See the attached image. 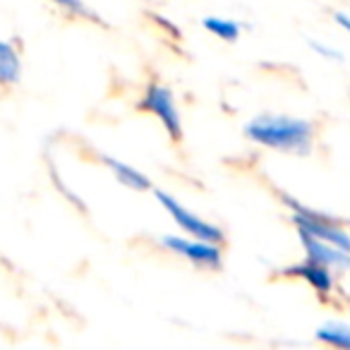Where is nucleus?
Here are the masks:
<instances>
[{"label":"nucleus","mask_w":350,"mask_h":350,"mask_svg":"<svg viewBox=\"0 0 350 350\" xmlns=\"http://www.w3.org/2000/svg\"><path fill=\"white\" fill-rule=\"evenodd\" d=\"M101 163L106 165L108 170H111L113 178H116L120 185L130 187V190H135V192L154 190V187H151L149 178H146V175L142 173L139 168H135L132 163H125V161L116 159V156H108V154H101Z\"/></svg>","instance_id":"6e6552de"},{"label":"nucleus","mask_w":350,"mask_h":350,"mask_svg":"<svg viewBox=\"0 0 350 350\" xmlns=\"http://www.w3.org/2000/svg\"><path fill=\"white\" fill-rule=\"evenodd\" d=\"M154 197L161 204V209L170 216V221H173L185 235L200 238V240H209V243H219V245L226 240V233L219 228V226L202 219V216H197L195 211H190L185 204H180L173 195H168V192H163V190H154Z\"/></svg>","instance_id":"39448f33"},{"label":"nucleus","mask_w":350,"mask_h":350,"mask_svg":"<svg viewBox=\"0 0 350 350\" xmlns=\"http://www.w3.org/2000/svg\"><path fill=\"white\" fill-rule=\"evenodd\" d=\"M281 200H283V204L288 206V211H291V219H293V224H295L297 233L326 240V243H334L350 252V233L334 219V216L324 214V211H319V209H312V206L293 200L291 195H281Z\"/></svg>","instance_id":"f03ea898"},{"label":"nucleus","mask_w":350,"mask_h":350,"mask_svg":"<svg viewBox=\"0 0 350 350\" xmlns=\"http://www.w3.org/2000/svg\"><path fill=\"white\" fill-rule=\"evenodd\" d=\"M283 276L305 281L321 300H329V297L336 293V271L319 262H312V259H302V262L283 269Z\"/></svg>","instance_id":"423d86ee"},{"label":"nucleus","mask_w":350,"mask_h":350,"mask_svg":"<svg viewBox=\"0 0 350 350\" xmlns=\"http://www.w3.org/2000/svg\"><path fill=\"white\" fill-rule=\"evenodd\" d=\"M310 49L314 51V53H319L321 58H329V60H340L343 55H340V51L331 49V46L321 44V41H310Z\"/></svg>","instance_id":"ddd939ff"},{"label":"nucleus","mask_w":350,"mask_h":350,"mask_svg":"<svg viewBox=\"0 0 350 350\" xmlns=\"http://www.w3.org/2000/svg\"><path fill=\"white\" fill-rule=\"evenodd\" d=\"M336 25L350 34V15H345V12H336Z\"/></svg>","instance_id":"4468645a"},{"label":"nucleus","mask_w":350,"mask_h":350,"mask_svg":"<svg viewBox=\"0 0 350 350\" xmlns=\"http://www.w3.org/2000/svg\"><path fill=\"white\" fill-rule=\"evenodd\" d=\"M245 137L264 149L305 156L314 144V125L305 118L264 113L245 125Z\"/></svg>","instance_id":"f257e3e1"},{"label":"nucleus","mask_w":350,"mask_h":350,"mask_svg":"<svg viewBox=\"0 0 350 350\" xmlns=\"http://www.w3.org/2000/svg\"><path fill=\"white\" fill-rule=\"evenodd\" d=\"M314 336L319 343L329 345V348L350 350V324L345 321H326L314 331Z\"/></svg>","instance_id":"9d476101"},{"label":"nucleus","mask_w":350,"mask_h":350,"mask_svg":"<svg viewBox=\"0 0 350 350\" xmlns=\"http://www.w3.org/2000/svg\"><path fill=\"white\" fill-rule=\"evenodd\" d=\"M161 247L168 250L175 257L185 259L192 267L204 269V271H219L224 267V250L219 243H209V240L190 238V235H161L159 238Z\"/></svg>","instance_id":"20e7f679"},{"label":"nucleus","mask_w":350,"mask_h":350,"mask_svg":"<svg viewBox=\"0 0 350 350\" xmlns=\"http://www.w3.org/2000/svg\"><path fill=\"white\" fill-rule=\"evenodd\" d=\"M202 25H204V29L209 31V34H214L219 41H224V44H235V41L240 39V34H243V25H240L238 20H230V17H204L202 20Z\"/></svg>","instance_id":"9b49d317"},{"label":"nucleus","mask_w":350,"mask_h":350,"mask_svg":"<svg viewBox=\"0 0 350 350\" xmlns=\"http://www.w3.org/2000/svg\"><path fill=\"white\" fill-rule=\"evenodd\" d=\"M22 79V58L10 41L0 39V84L12 87Z\"/></svg>","instance_id":"1a4fd4ad"},{"label":"nucleus","mask_w":350,"mask_h":350,"mask_svg":"<svg viewBox=\"0 0 350 350\" xmlns=\"http://www.w3.org/2000/svg\"><path fill=\"white\" fill-rule=\"evenodd\" d=\"M300 235V245L302 252H305V259H312V262H319L324 267L334 269L336 273L338 271H348L350 269V252L334 243H326V240L312 238V235Z\"/></svg>","instance_id":"0eeeda50"},{"label":"nucleus","mask_w":350,"mask_h":350,"mask_svg":"<svg viewBox=\"0 0 350 350\" xmlns=\"http://www.w3.org/2000/svg\"><path fill=\"white\" fill-rule=\"evenodd\" d=\"M49 3H53L55 8H60V10H65L68 15H72V17H82V20L101 22V17H98L96 12H94L92 8L84 3V0H49Z\"/></svg>","instance_id":"f8f14e48"},{"label":"nucleus","mask_w":350,"mask_h":350,"mask_svg":"<svg viewBox=\"0 0 350 350\" xmlns=\"http://www.w3.org/2000/svg\"><path fill=\"white\" fill-rule=\"evenodd\" d=\"M137 108L149 116H154L156 120L163 125L165 135L173 142L183 139V118L178 111V103H175V94L170 92L165 84L161 82H149L144 87V94L137 101Z\"/></svg>","instance_id":"7ed1b4c3"}]
</instances>
